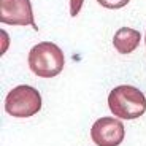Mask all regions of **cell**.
Returning <instances> with one entry per match:
<instances>
[{
	"label": "cell",
	"mask_w": 146,
	"mask_h": 146,
	"mask_svg": "<svg viewBox=\"0 0 146 146\" xmlns=\"http://www.w3.org/2000/svg\"><path fill=\"white\" fill-rule=\"evenodd\" d=\"M64 51L51 41L35 44L29 52V67L36 76L54 78L64 70Z\"/></svg>",
	"instance_id": "cell-2"
},
{
	"label": "cell",
	"mask_w": 146,
	"mask_h": 146,
	"mask_svg": "<svg viewBox=\"0 0 146 146\" xmlns=\"http://www.w3.org/2000/svg\"><path fill=\"white\" fill-rule=\"evenodd\" d=\"M124 124L116 117H100L91 129V138L97 146H119L124 141Z\"/></svg>",
	"instance_id": "cell-4"
},
{
	"label": "cell",
	"mask_w": 146,
	"mask_h": 146,
	"mask_svg": "<svg viewBox=\"0 0 146 146\" xmlns=\"http://www.w3.org/2000/svg\"><path fill=\"white\" fill-rule=\"evenodd\" d=\"M108 106L110 111L119 119H137L146 111V97L135 86L121 84L110 92Z\"/></svg>",
	"instance_id": "cell-1"
},
{
	"label": "cell",
	"mask_w": 146,
	"mask_h": 146,
	"mask_svg": "<svg viewBox=\"0 0 146 146\" xmlns=\"http://www.w3.org/2000/svg\"><path fill=\"white\" fill-rule=\"evenodd\" d=\"M83 3H84V0H70V15H72L73 18L81 11Z\"/></svg>",
	"instance_id": "cell-8"
},
{
	"label": "cell",
	"mask_w": 146,
	"mask_h": 146,
	"mask_svg": "<svg viewBox=\"0 0 146 146\" xmlns=\"http://www.w3.org/2000/svg\"><path fill=\"white\" fill-rule=\"evenodd\" d=\"M141 33L130 27H121L113 36V44L119 54H130L140 46Z\"/></svg>",
	"instance_id": "cell-6"
},
{
	"label": "cell",
	"mask_w": 146,
	"mask_h": 146,
	"mask_svg": "<svg viewBox=\"0 0 146 146\" xmlns=\"http://www.w3.org/2000/svg\"><path fill=\"white\" fill-rule=\"evenodd\" d=\"M41 110V95L29 84L13 88L5 97V111L15 117H30Z\"/></svg>",
	"instance_id": "cell-3"
},
{
	"label": "cell",
	"mask_w": 146,
	"mask_h": 146,
	"mask_svg": "<svg viewBox=\"0 0 146 146\" xmlns=\"http://www.w3.org/2000/svg\"><path fill=\"white\" fill-rule=\"evenodd\" d=\"M2 22L10 26H32L38 30L30 0H2Z\"/></svg>",
	"instance_id": "cell-5"
},
{
	"label": "cell",
	"mask_w": 146,
	"mask_h": 146,
	"mask_svg": "<svg viewBox=\"0 0 146 146\" xmlns=\"http://www.w3.org/2000/svg\"><path fill=\"white\" fill-rule=\"evenodd\" d=\"M97 2H99L103 8H108V10H119V8H124L130 0H97Z\"/></svg>",
	"instance_id": "cell-7"
},
{
	"label": "cell",
	"mask_w": 146,
	"mask_h": 146,
	"mask_svg": "<svg viewBox=\"0 0 146 146\" xmlns=\"http://www.w3.org/2000/svg\"><path fill=\"white\" fill-rule=\"evenodd\" d=\"M145 41H146V35H145Z\"/></svg>",
	"instance_id": "cell-9"
}]
</instances>
